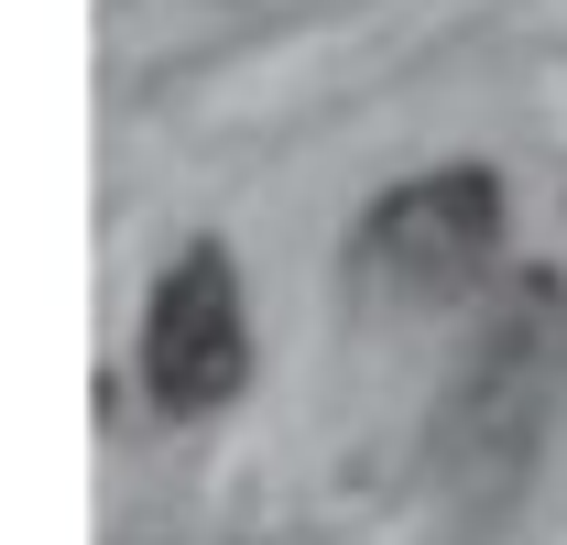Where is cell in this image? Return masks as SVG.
Segmentation results:
<instances>
[{"mask_svg": "<svg viewBox=\"0 0 567 545\" xmlns=\"http://www.w3.org/2000/svg\"><path fill=\"white\" fill-rule=\"evenodd\" d=\"M502 218H513V197H502L492 164H425V175H404V186H382L360 207L350 263L393 306H458V295L492 284Z\"/></svg>", "mask_w": 567, "mask_h": 545, "instance_id": "6da1fadb", "label": "cell"}, {"mask_svg": "<svg viewBox=\"0 0 567 545\" xmlns=\"http://www.w3.org/2000/svg\"><path fill=\"white\" fill-rule=\"evenodd\" d=\"M142 393L164 414H218L251 393V295L229 240H186L142 295Z\"/></svg>", "mask_w": 567, "mask_h": 545, "instance_id": "7a4b0ae2", "label": "cell"}]
</instances>
